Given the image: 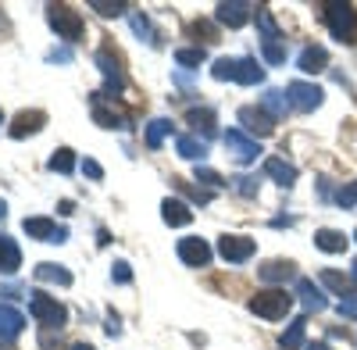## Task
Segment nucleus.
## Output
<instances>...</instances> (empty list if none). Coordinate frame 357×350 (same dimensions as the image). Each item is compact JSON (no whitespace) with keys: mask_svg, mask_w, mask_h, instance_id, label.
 <instances>
[{"mask_svg":"<svg viewBox=\"0 0 357 350\" xmlns=\"http://www.w3.org/2000/svg\"><path fill=\"white\" fill-rule=\"evenodd\" d=\"M336 204L343 211H350V208H357V183H347L340 193H336Z\"/></svg>","mask_w":357,"mask_h":350,"instance_id":"a19ab883","label":"nucleus"},{"mask_svg":"<svg viewBox=\"0 0 357 350\" xmlns=\"http://www.w3.org/2000/svg\"><path fill=\"white\" fill-rule=\"evenodd\" d=\"M161 218H165V225H172V229H183V225L193 222V211H190L186 200L165 197V200H161Z\"/></svg>","mask_w":357,"mask_h":350,"instance_id":"6ab92c4d","label":"nucleus"},{"mask_svg":"<svg viewBox=\"0 0 357 350\" xmlns=\"http://www.w3.org/2000/svg\"><path fill=\"white\" fill-rule=\"evenodd\" d=\"M25 229V236L29 240H43V243H68V229L65 225H57L54 218L47 215H36V218H25L22 222Z\"/></svg>","mask_w":357,"mask_h":350,"instance_id":"f8f14e48","label":"nucleus"},{"mask_svg":"<svg viewBox=\"0 0 357 350\" xmlns=\"http://www.w3.org/2000/svg\"><path fill=\"white\" fill-rule=\"evenodd\" d=\"M22 268V247L0 232V275H15Z\"/></svg>","mask_w":357,"mask_h":350,"instance_id":"aec40b11","label":"nucleus"},{"mask_svg":"<svg viewBox=\"0 0 357 350\" xmlns=\"http://www.w3.org/2000/svg\"><path fill=\"white\" fill-rule=\"evenodd\" d=\"M254 4H247V0H222V4L215 8V22L218 25H229V29H243L250 18H254Z\"/></svg>","mask_w":357,"mask_h":350,"instance_id":"4468645a","label":"nucleus"},{"mask_svg":"<svg viewBox=\"0 0 357 350\" xmlns=\"http://www.w3.org/2000/svg\"><path fill=\"white\" fill-rule=\"evenodd\" d=\"M350 268H354V272H350V279H354V282H357V261H354V265H350Z\"/></svg>","mask_w":357,"mask_h":350,"instance_id":"3c124183","label":"nucleus"},{"mask_svg":"<svg viewBox=\"0 0 357 350\" xmlns=\"http://www.w3.org/2000/svg\"><path fill=\"white\" fill-rule=\"evenodd\" d=\"M304 350H333V347H329V343H321V340H318V343H307Z\"/></svg>","mask_w":357,"mask_h":350,"instance_id":"de8ad7c7","label":"nucleus"},{"mask_svg":"<svg viewBox=\"0 0 357 350\" xmlns=\"http://www.w3.org/2000/svg\"><path fill=\"white\" fill-rule=\"evenodd\" d=\"M186 122L200 132L204 129V136H211L215 132V107H190L186 111Z\"/></svg>","mask_w":357,"mask_h":350,"instance_id":"c85d7f7f","label":"nucleus"},{"mask_svg":"<svg viewBox=\"0 0 357 350\" xmlns=\"http://www.w3.org/2000/svg\"><path fill=\"white\" fill-rule=\"evenodd\" d=\"M82 175H89V179H97V183H100V179H104V168H100L93 158H86V161H82Z\"/></svg>","mask_w":357,"mask_h":350,"instance_id":"79ce46f5","label":"nucleus"},{"mask_svg":"<svg viewBox=\"0 0 357 350\" xmlns=\"http://www.w3.org/2000/svg\"><path fill=\"white\" fill-rule=\"evenodd\" d=\"M43 125H47V111H40V107L18 111L15 119H11V125H8V136L11 139H25V136H36Z\"/></svg>","mask_w":357,"mask_h":350,"instance_id":"2eb2a0df","label":"nucleus"},{"mask_svg":"<svg viewBox=\"0 0 357 350\" xmlns=\"http://www.w3.org/2000/svg\"><path fill=\"white\" fill-rule=\"evenodd\" d=\"M97 68H100V75H104V97H111V100H118L126 93V68H122V57H118V50H111V47H100L97 50Z\"/></svg>","mask_w":357,"mask_h":350,"instance_id":"0eeeda50","label":"nucleus"},{"mask_svg":"<svg viewBox=\"0 0 357 350\" xmlns=\"http://www.w3.org/2000/svg\"><path fill=\"white\" fill-rule=\"evenodd\" d=\"M286 100H289V107L293 111H314V107H321V100H325V93H321V86H314V82H304V79H293L289 86H286Z\"/></svg>","mask_w":357,"mask_h":350,"instance_id":"9d476101","label":"nucleus"},{"mask_svg":"<svg viewBox=\"0 0 357 350\" xmlns=\"http://www.w3.org/2000/svg\"><path fill=\"white\" fill-rule=\"evenodd\" d=\"M264 282H286V279H293L296 275V265L293 261H282V257H275V261H268V265L257 272Z\"/></svg>","mask_w":357,"mask_h":350,"instance_id":"cd10ccee","label":"nucleus"},{"mask_svg":"<svg viewBox=\"0 0 357 350\" xmlns=\"http://www.w3.org/2000/svg\"><path fill=\"white\" fill-rule=\"evenodd\" d=\"M47 61H57V65H68V61H72V50H68V47H54V50L47 54Z\"/></svg>","mask_w":357,"mask_h":350,"instance_id":"37998d69","label":"nucleus"},{"mask_svg":"<svg viewBox=\"0 0 357 350\" xmlns=\"http://www.w3.org/2000/svg\"><path fill=\"white\" fill-rule=\"evenodd\" d=\"M247 307L264 318V322H282V318L293 311V294L286 289H257V294L247 300Z\"/></svg>","mask_w":357,"mask_h":350,"instance_id":"20e7f679","label":"nucleus"},{"mask_svg":"<svg viewBox=\"0 0 357 350\" xmlns=\"http://www.w3.org/2000/svg\"><path fill=\"white\" fill-rule=\"evenodd\" d=\"M104 329H107V336H122V326H118V318H114V314L107 318V326H104Z\"/></svg>","mask_w":357,"mask_h":350,"instance_id":"a18cd8bd","label":"nucleus"},{"mask_svg":"<svg viewBox=\"0 0 357 350\" xmlns=\"http://www.w3.org/2000/svg\"><path fill=\"white\" fill-rule=\"evenodd\" d=\"M197 183H204V190H222V186H229L215 168H204V165H197Z\"/></svg>","mask_w":357,"mask_h":350,"instance_id":"4c0bfd02","label":"nucleus"},{"mask_svg":"<svg viewBox=\"0 0 357 350\" xmlns=\"http://www.w3.org/2000/svg\"><path fill=\"white\" fill-rule=\"evenodd\" d=\"M261 107L272 114V119H282L286 114V107H289V100H286V90H268L264 97H261Z\"/></svg>","mask_w":357,"mask_h":350,"instance_id":"72a5a7b5","label":"nucleus"},{"mask_svg":"<svg viewBox=\"0 0 357 350\" xmlns=\"http://www.w3.org/2000/svg\"><path fill=\"white\" fill-rule=\"evenodd\" d=\"M236 119H240V125H243L250 136H272V132H275V119H272L264 107H240V114H236Z\"/></svg>","mask_w":357,"mask_h":350,"instance_id":"dca6fc26","label":"nucleus"},{"mask_svg":"<svg viewBox=\"0 0 357 350\" xmlns=\"http://www.w3.org/2000/svg\"><path fill=\"white\" fill-rule=\"evenodd\" d=\"M0 125H4V114H0Z\"/></svg>","mask_w":357,"mask_h":350,"instance_id":"864d4df0","label":"nucleus"},{"mask_svg":"<svg viewBox=\"0 0 357 350\" xmlns=\"http://www.w3.org/2000/svg\"><path fill=\"white\" fill-rule=\"evenodd\" d=\"M318 279H321V286H329L336 297H343V300L354 297V279H350V275H343V272H336V268H321Z\"/></svg>","mask_w":357,"mask_h":350,"instance_id":"b1692460","label":"nucleus"},{"mask_svg":"<svg viewBox=\"0 0 357 350\" xmlns=\"http://www.w3.org/2000/svg\"><path fill=\"white\" fill-rule=\"evenodd\" d=\"M25 329V314L11 304H0V343H15Z\"/></svg>","mask_w":357,"mask_h":350,"instance_id":"f3484780","label":"nucleus"},{"mask_svg":"<svg viewBox=\"0 0 357 350\" xmlns=\"http://www.w3.org/2000/svg\"><path fill=\"white\" fill-rule=\"evenodd\" d=\"M254 18H257V29H261V54H264V61L272 65V68L286 65L289 47H286V36L279 33V25H275L272 11H268V8H257Z\"/></svg>","mask_w":357,"mask_h":350,"instance_id":"f03ea898","label":"nucleus"},{"mask_svg":"<svg viewBox=\"0 0 357 350\" xmlns=\"http://www.w3.org/2000/svg\"><path fill=\"white\" fill-rule=\"evenodd\" d=\"M89 107H93V122H97L100 129H129L132 114L118 104V100H111V97H104V93H93V97H89Z\"/></svg>","mask_w":357,"mask_h":350,"instance_id":"6e6552de","label":"nucleus"},{"mask_svg":"<svg viewBox=\"0 0 357 350\" xmlns=\"http://www.w3.org/2000/svg\"><path fill=\"white\" fill-rule=\"evenodd\" d=\"M186 33H190L197 43H218V29H215V22H207V18H193V22L186 25Z\"/></svg>","mask_w":357,"mask_h":350,"instance_id":"c756f323","label":"nucleus"},{"mask_svg":"<svg viewBox=\"0 0 357 350\" xmlns=\"http://www.w3.org/2000/svg\"><path fill=\"white\" fill-rule=\"evenodd\" d=\"M264 175H268V179H275L282 190H289L296 183V168L289 161H282V158H264Z\"/></svg>","mask_w":357,"mask_h":350,"instance_id":"412c9836","label":"nucleus"},{"mask_svg":"<svg viewBox=\"0 0 357 350\" xmlns=\"http://www.w3.org/2000/svg\"><path fill=\"white\" fill-rule=\"evenodd\" d=\"M40 282H54V286H72V272L65 265H54V261H43V265H36L33 272Z\"/></svg>","mask_w":357,"mask_h":350,"instance_id":"bb28decb","label":"nucleus"},{"mask_svg":"<svg viewBox=\"0 0 357 350\" xmlns=\"http://www.w3.org/2000/svg\"><path fill=\"white\" fill-rule=\"evenodd\" d=\"M97 236H100V240H97L100 247H107V243H111V232H107V229H100V232H97Z\"/></svg>","mask_w":357,"mask_h":350,"instance_id":"49530a36","label":"nucleus"},{"mask_svg":"<svg viewBox=\"0 0 357 350\" xmlns=\"http://www.w3.org/2000/svg\"><path fill=\"white\" fill-rule=\"evenodd\" d=\"M129 25H132V33H136L139 40H146V43H151V47H158V36H154V25H151V18H146V15L132 11V15H129Z\"/></svg>","mask_w":357,"mask_h":350,"instance_id":"c9c22d12","label":"nucleus"},{"mask_svg":"<svg viewBox=\"0 0 357 350\" xmlns=\"http://www.w3.org/2000/svg\"><path fill=\"white\" fill-rule=\"evenodd\" d=\"M47 22L57 33V40H65V43H79L86 33V22L72 4H47Z\"/></svg>","mask_w":357,"mask_h":350,"instance_id":"423d86ee","label":"nucleus"},{"mask_svg":"<svg viewBox=\"0 0 357 350\" xmlns=\"http://www.w3.org/2000/svg\"><path fill=\"white\" fill-rule=\"evenodd\" d=\"M229 186L236 190V193H240V197H257V179H254V175H236V179H229Z\"/></svg>","mask_w":357,"mask_h":350,"instance_id":"58836bf2","label":"nucleus"},{"mask_svg":"<svg viewBox=\"0 0 357 350\" xmlns=\"http://www.w3.org/2000/svg\"><path fill=\"white\" fill-rule=\"evenodd\" d=\"M4 215H8V200L0 197V222H4Z\"/></svg>","mask_w":357,"mask_h":350,"instance_id":"09e8293b","label":"nucleus"},{"mask_svg":"<svg viewBox=\"0 0 357 350\" xmlns=\"http://www.w3.org/2000/svg\"><path fill=\"white\" fill-rule=\"evenodd\" d=\"M72 350H97V347H89V343H75Z\"/></svg>","mask_w":357,"mask_h":350,"instance_id":"8fccbe9b","label":"nucleus"},{"mask_svg":"<svg viewBox=\"0 0 357 350\" xmlns=\"http://www.w3.org/2000/svg\"><path fill=\"white\" fill-rule=\"evenodd\" d=\"M172 132V119H154L151 125H146V147H151V151H158L161 147V143H165V136Z\"/></svg>","mask_w":357,"mask_h":350,"instance_id":"473e14b6","label":"nucleus"},{"mask_svg":"<svg viewBox=\"0 0 357 350\" xmlns=\"http://www.w3.org/2000/svg\"><path fill=\"white\" fill-rule=\"evenodd\" d=\"M296 297H301V304L307 311H325V307H329V300H325V294H321V286H314L311 279H296Z\"/></svg>","mask_w":357,"mask_h":350,"instance_id":"4be33fe9","label":"nucleus"},{"mask_svg":"<svg viewBox=\"0 0 357 350\" xmlns=\"http://www.w3.org/2000/svg\"><path fill=\"white\" fill-rule=\"evenodd\" d=\"M204 61H207L204 47H178L175 50V65H183V68H200Z\"/></svg>","mask_w":357,"mask_h":350,"instance_id":"f704fd0d","label":"nucleus"},{"mask_svg":"<svg viewBox=\"0 0 357 350\" xmlns=\"http://www.w3.org/2000/svg\"><path fill=\"white\" fill-rule=\"evenodd\" d=\"M175 151H178V158H186V161H204L207 158V139H197V136H178L175 139Z\"/></svg>","mask_w":357,"mask_h":350,"instance_id":"a878e982","label":"nucleus"},{"mask_svg":"<svg viewBox=\"0 0 357 350\" xmlns=\"http://www.w3.org/2000/svg\"><path fill=\"white\" fill-rule=\"evenodd\" d=\"M347 243H350V240L343 236L340 229H318V232H314V247L325 250V254H343Z\"/></svg>","mask_w":357,"mask_h":350,"instance_id":"393cba45","label":"nucleus"},{"mask_svg":"<svg viewBox=\"0 0 357 350\" xmlns=\"http://www.w3.org/2000/svg\"><path fill=\"white\" fill-rule=\"evenodd\" d=\"M354 240H357V232H354Z\"/></svg>","mask_w":357,"mask_h":350,"instance_id":"5fc2aeb1","label":"nucleus"},{"mask_svg":"<svg viewBox=\"0 0 357 350\" xmlns=\"http://www.w3.org/2000/svg\"><path fill=\"white\" fill-rule=\"evenodd\" d=\"M225 151L236 165H254L257 154H261V143L254 136H247L243 129H229L225 132Z\"/></svg>","mask_w":357,"mask_h":350,"instance_id":"9b49d317","label":"nucleus"},{"mask_svg":"<svg viewBox=\"0 0 357 350\" xmlns=\"http://www.w3.org/2000/svg\"><path fill=\"white\" fill-rule=\"evenodd\" d=\"M279 347H282V350H301V347H307V318H304V314L289 322V329L282 333Z\"/></svg>","mask_w":357,"mask_h":350,"instance_id":"5701e85b","label":"nucleus"},{"mask_svg":"<svg viewBox=\"0 0 357 350\" xmlns=\"http://www.w3.org/2000/svg\"><path fill=\"white\" fill-rule=\"evenodd\" d=\"M0 350H15V347H11V343H0Z\"/></svg>","mask_w":357,"mask_h":350,"instance_id":"603ef678","label":"nucleus"},{"mask_svg":"<svg viewBox=\"0 0 357 350\" xmlns=\"http://www.w3.org/2000/svg\"><path fill=\"white\" fill-rule=\"evenodd\" d=\"M111 282H118V286L132 282V265H129V261H114V265H111Z\"/></svg>","mask_w":357,"mask_h":350,"instance_id":"ea45409f","label":"nucleus"},{"mask_svg":"<svg viewBox=\"0 0 357 350\" xmlns=\"http://www.w3.org/2000/svg\"><path fill=\"white\" fill-rule=\"evenodd\" d=\"M343 318H357V297H347V300H340V307H336Z\"/></svg>","mask_w":357,"mask_h":350,"instance_id":"c03bdc74","label":"nucleus"},{"mask_svg":"<svg viewBox=\"0 0 357 350\" xmlns=\"http://www.w3.org/2000/svg\"><path fill=\"white\" fill-rule=\"evenodd\" d=\"M175 254L190 268H207V265H211V257H215V250L207 247V240H200V236H183L175 243Z\"/></svg>","mask_w":357,"mask_h":350,"instance_id":"ddd939ff","label":"nucleus"},{"mask_svg":"<svg viewBox=\"0 0 357 350\" xmlns=\"http://www.w3.org/2000/svg\"><path fill=\"white\" fill-rule=\"evenodd\" d=\"M47 165H50V172H57V175H72V172H75V151H72V147H57Z\"/></svg>","mask_w":357,"mask_h":350,"instance_id":"2f4dec72","label":"nucleus"},{"mask_svg":"<svg viewBox=\"0 0 357 350\" xmlns=\"http://www.w3.org/2000/svg\"><path fill=\"white\" fill-rule=\"evenodd\" d=\"M325 65H329V50L318 47V43H307L301 54H296V68H301L304 75H318V72H325Z\"/></svg>","mask_w":357,"mask_h":350,"instance_id":"a211bd4d","label":"nucleus"},{"mask_svg":"<svg viewBox=\"0 0 357 350\" xmlns=\"http://www.w3.org/2000/svg\"><path fill=\"white\" fill-rule=\"evenodd\" d=\"M172 186H175L178 193H183L186 200L200 204V208H204V204H211V200H215V190H204V186H190L186 179H172Z\"/></svg>","mask_w":357,"mask_h":350,"instance_id":"7c9ffc66","label":"nucleus"},{"mask_svg":"<svg viewBox=\"0 0 357 350\" xmlns=\"http://www.w3.org/2000/svg\"><path fill=\"white\" fill-rule=\"evenodd\" d=\"M89 8H93L97 15H104V18H118V15L129 11L126 0H118V4H107V0H89Z\"/></svg>","mask_w":357,"mask_h":350,"instance_id":"e433bc0d","label":"nucleus"},{"mask_svg":"<svg viewBox=\"0 0 357 350\" xmlns=\"http://www.w3.org/2000/svg\"><path fill=\"white\" fill-rule=\"evenodd\" d=\"M29 314H33L43 329H57V333H61L65 322H68L65 304L57 297H50V294H43V289H33V294H29Z\"/></svg>","mask_w":357,"mask_h":350,"instance_id":"39448f33","label":"nucleus"},{"mask_svg":"<svg viewBox=\"0 0 357 350\" xmlns=\"http://www.w3.org/2000/svg\"><path fill=\"white\" fill-rule=\"evenodd\" d=\"M211 75L218 82H240V86L264 82V68L257 65V57H218L211 65Z\"/></svg>","mask_w":357,"mask_h":350,"instance_id":"f257e3e1","label":"nucleus"},{"mask_svg":"<svg viewBox=\"0 0 357 350\" xmlns=\"http://www.w3.org/2000/svg\"><path fill=\"white\" fill-rule=\"evenodd\" d=\"M254 254H257V243L250 236H236V232L218 236V257L229 261V265H247Z\"/></svg>","mask_w":357,"mask_h":350,"instance_id":"1a4fd4ad","label":"nucleus"},{"mask_svg":"<svg viewBox=\"0 0 357 350\" xmlns=\"http://www.w3.org/2000/svg\"><path fill=\"white\" fill-rule=\"evenodd\" d=\"M321 22L329 25L333 40L357 47V8L354 4H321Z\"/></svg>","mask_w":357,"mask_h":350,"instance_id":"7ed1b4c3","label":"nucleus"}]
</instances>
